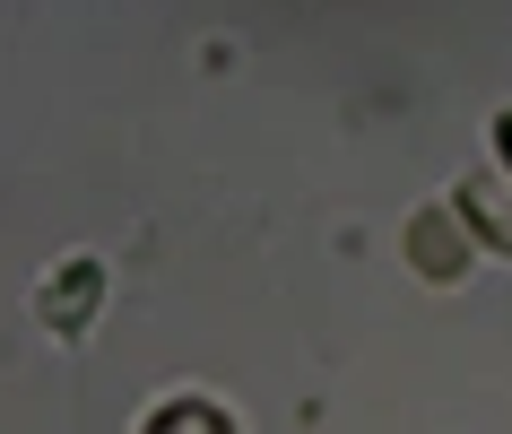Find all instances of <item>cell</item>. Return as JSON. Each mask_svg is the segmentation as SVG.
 <instances>
[{"label":"cell","instance_id":"6da1fadb","mask_svg":"<svg viewBox=\"0 0 512 434\" xmlns=\"http://www.w3.org/2000/svg\"><path fill=\"white\" fill-rule=\"evenodd\" d=\"M105 313V261H61V270H44V287H35V322L53 330V339H87V322Z\"/></svg>","mask_w":512,"mask_h":434},{"label":"cell","instance_id":"3957f363","mask_svg":"<svg viewBox=\"0 0 512 434\" xmlns=\"http://www.w3.org/2000/svg\"><path fill=\"white\" fill-rule=\"evenodd\" d=\"M443 209L469 226V244H495V252H512V174L504 165H478L469 183L443 200Z\"/></svg>","mask_w":512,"mask_h":434},{"label":"cell","instance_id":"7a4b0ae2","mask_svg":"<svg viewBox=\"0 0 512 434\" xmlns=\"http://www.w3.org/2000/svg\"><path fill=\"white\" fill-rule=\"evenodd\" d=\"M400 244H408V270L426 278V287H452V278H469V226H460L443 200L408 217V235H400Z\"/></svg>","mask_w":512,"mask_h":434},{"label":"cell","instance_id":"277c9868","mask_svg":"<svg viewBox=\"0 0 512 434\" xmlns=\"http://www.w3.org/2000/svg\"><path fill=\"white\" fill-rule=\"evenodd\" d=\"M139 434H235V417H226L217 400H157Z\"/></svg>","mask_w":512,"mask_h":434}]
</instances>
